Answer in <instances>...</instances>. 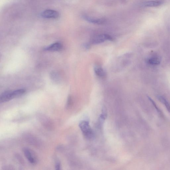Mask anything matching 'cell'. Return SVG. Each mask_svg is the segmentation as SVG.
<instances>
[{
    "label": "cell",
    "instance_id": "cell-17",
    "mask_svg": "<svg viewBox=\"0 0 170 170\" xmlns=\"http://www.w3.org/2000/svg\"><path fill=\"white\" fill-rule=\"evenodd\" d=\"M71 97H69L68 101H67V104L66 107H69L70 106L71 103Z\"/></svg>",
    "mask_w": 170,
    "mask_h": 170
},
{
    "label": "cell",
    "instance_id": "cell-6",
    "mask_svg": "<svg viewBox=\"0 0 170 170\" xmlns=\"http://www.w3.org/2000/svg\"><path fill=\"white\" fill-rule=\"evenodd\" d=\"M25 136L26 141L30 144L37 147L40 145V141L35 137L30 134H26Z\"/></svg>",
    "mask_w": 170,
    "mask_h": 170
},
{
    "label": "cell",
    "instance_id": "cell-15",
    "mask_svg": "<svg viewBox=\"0 0 170 170\" xmlns=\"http://www.w3.org/2000/svg\"><path fill=\"white\" fill-rule=\"evenodd\" d=\"M148 99H149L150 101H151L152 103V104H153L154 106L155 107V108L157 110L158 112L160 114V113H161V112H160V110H159L158 108L156 106V104H155V103H154V101L153 100H152L151 99V98L150 97H148Z\"/></svg>",
    "mask_w": 170,
    "mask_h": 170
},
{
    "label": "cell",
    "instance_id": "cell-9",
    "mask_svg": "<svg viewBox=\"0 0 170 170\" xmlns=\"http://www.w3.org/2000/svg\"><path fill=\"white\" fill-rule=\"evenodd\" d=\"M84 18L85 20L89 22L94 24H102L105 22L106 20L105 19H95L94 18H91L86 16H84Z\"/></svg>",
    "mask_w": 170,
    "mask_h": 170
},
{
    "label": "cell",
    "instance_id": "cell-4",
    "mask_svg": "<svg viewBox=\"0 0 170 170\" xmlns=\"http://www.w3.org/2000/svg\"><path fill=\"white\" fill-rule=\"evenodd\" d=\"M112 37L108 34H104L99 35L94 37L91 41L93 44H99L107 40L112 41Z\"/></svg>",
    "mask_w": 170,
    "mask_h": 170
},
{
    "label": "cell",
    "instance_id": "cell-14",
    "mask_svg": "<svg viewBox=\"0 0 170 170\" xmlns=\"http://www.w3.org/2000/svg\"><path fill=\"white\" fill-rule=\"evenodd\" d=\"M158 99L159 101H160L161 102L165 105L168 110L170 112V105L167 100L164 97L162 96H159Z\"/></svg>",
    "mask_w": 170,
    "mask_h": 170
},
{
    "label": "cell",
    "instance_id": "cell-13",
    "mask_svg": "<svg viewBox=\"0 0 170 170\" xmlns=\"http://www.w3.org/2000/svg\"><path fill=\"white\" fill-rule=\"evenodd\" d=\"M148 64L152 65H157L160 64V58L156 56H153L148 59L147 61Z\"/></svg>",
    "mask_w": 170,
    "mask_h": 170
},
{
    "label": "cell",
    "instance_id": "cell-3",
    "mask_svg": "<svg viewBox=\"0 0 170 170\" xmlns=\"http://www.w3.org/2000/svg\"><path fill=\"white\" fill-rule=\"evenodd\" d=\"M39 120L42 125L48 130L53 129L54 125L53 122L48 117L44 115H39L38 117Z\"/></svg>",
    "mask_w": 170,
    "mask_h": 170
},
{
    "label": "cell",
    "instance_id": "cell-11",
    "mask_svg": "<svg viewBox=\"0 0 170 170\" xmlns=\"http://www.w3.org/2000/svg\"><path fill=\"white\" fill-rule=\"evenodd\" d=\"M162 3L163 2L160 1H151L146 2L143 5L146 7H157L162 5Z\"/></svg>",
    "mask_w": 170,
    "mask_h": 170
},
{
    "label": "cell",
    "instance_id": "cell-16",
    "mask_svg": "<svg viewBox=\"0 0 170 170\" xmlns=\"http://www.w3.org/2000/svg\"><path fill=\"white\" fill-rule=\"evenodd\" d=\"M55 169L56 170H61V163L58 161L56 162L55 164Z\"/></svg>",
    "mask_w": 170,
    "mask_h": 170
},
{
    "label": "cell",
    "instance_id": "cell-10",
    "mask_svg": "<svg viewBox=\"0 0 170 170\" xmlns=\"http://www.w3.org/2000/svg\"><path fill=\"white\" fill-rule=\"evenodd\" d=\"M95 72L96 75L99 77L104 78L106 76V73L104 69L101 66H95L94 68Z\"/></svg>",
    "mask_w": 170,
    "mask_h": 170
},
{
    "label": "cell",
    "instance_id": "cell-5",
    "mask_svg": "<svg viewBox=\"0 0 170 170\" xmlns=\"http://www.w3.org/2000/svg\"><path fill=\"white\" fill-rule=\"evenodd\" d=\"M41 16L44 18L56 19L59 16V14L56 10H48L41 13Z\"/></svg>",
    "mask_w": 170,
    "mask_h": 170
},
{
    "label": "cell",
    "instance_id": "cell-1",
    "mask_svg": "<svg viewBox=\"0 0 170 170\" xmlns=\"http://www.w3.org/2000/svg\"><path fill=\"white\" fill-rule=\"evenodd\" d=\"M79 126L85 137L88 139H91L93 138V132L88 121H83L80 122Z\"/></svg>",
    "mask_w": 170,
    "mask_h": 170
},
{
    "label": "cell",
    "instance_id": "cell-12",
    "mask_svg": "<svg viewBox=\"0 0 170 170\" xmlns=\"http://www.w3.org/2000/svg\"><path fill=\"white\" fill-rule=\"evenodd\" d=\"M25 92V89H23L12 91L13 99L20 97L24 94Z\"/></svg>",
    "mask_w": 170,
    "mask_h": 170
},
{
    "label": "cell",
    "instance_id": "cell-7",
    "mask_svg": "<svg viewBox=\"0 0 170 170\" xmlns=\"http://www.w3.org/2000/svg\"><path fill=\"white\" fill-rule=\"evenodd\" d=\"M13 99L12 91H5L0 97V102L2 103L7 102Z\"/></svg>",
    "mask_w": 170,
    "mask_h": 170
},
{
    "label": "cell",
    "instance_id": "cell-8",
    "mask_svg": "<svg viewBox=\"0 0 170 170\" xmlns=\"http://www.w3.org/2000/svg\"><path fill=\"white\" fill-rule=\"evenodd\" d=\"M63 48V46L59 42L54 43L47 47L45 49L46 50L50 52L59 51Z\"/></svg>",
    "mask_w": 170,
    "mask_h": 170
},
{
    "label": "cell",
    "instance_id": "cell-2",
    "mask_svg": "<svg viewBox=\"0 0 170 170\" xmlns=\"http://www.w3.org/2000/svg\"><path fill=\"white\" fill-rule=\"evenodd\" d=\"M23 151L25 157L29 162L32 164H37L38 162V158L34 151L28 148H24Z\"/></svg>",
    "mask_w": 170,
    "mask_h": 170
}]
</instances>
